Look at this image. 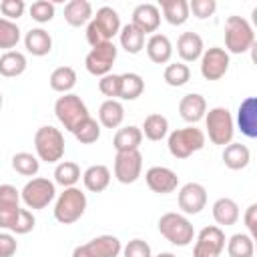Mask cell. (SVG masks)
<instances>
[{
  "instance_id": "cell-46",
  "label": "cell",
  "mask_w": 257,
  "mask_h": 257,
  "mask_svg": "<svg viewBox=\"0 0 257 257\" xmlns=\"http://www.w3.org/2000/svg\"><path fill=\"white\" fill-rule=\"evenodd\" d=\"M217 10V2L215 0H191L189 2V12H193V16L197 18H209L213 16Z\"/></svg>"
},
{
  "instance_id": "cell-9",
  "label": "cell",
  "mask_w": 257,
  "mask_h": 257,
  "mask_svg": "<svg viewBox=\"0 0 257 257\" xmlns=\"http://www.w3.org/2000/svg\"><path fill=\"white\" fill-rule=\"evenodd\" d=\"M54 114L58 118V122L66 128V131H74L84 118H88V108L86 104L82 102V98L74 92H68V94H62L56 98L54 102Z\"/></svg>"
},
{
  "instance_id": "cell-32",
  "label": "cell",
  "mask_w": 257,
  "mask_h": 257,
  "mask_svg": "<svg viewBox=\"0 0 257 257\" xmlns=\"http://www.w3.org/2000/svg\"><path fill=\"white\" fill-rule=\"evenodd\" d=\"M141 133L149 141H163L169 135V120H167V116H163L161 112L147 114L145 120H143Z\"/></svg>"
},
{
  "instance_id": "cell-6",
  "label": "cell",
  "mask_w": 257,
  "mask_h": 257,
  "mask_svg": "<svg viewBox=\"0 0 257 257\" xmlns=\"http://www.w3.org/2000/svg\"><path fill=\"white\" fill-rule=\"evenodd\" d=\"M205 128H207L209 141L213 145L225 147V145L233 143L235 122H233V116H231L229 108H225V106L209 108V112H205Z\"/></svg>"
},
{
  "instance_id": "cell-10",
  "label": "cell",
  "mask_w": 257,
  "mask_h": 257,
  "mask_svg": "<svg viewBox=\"0 0 257 257\" xmlns=\"http://www.w3.org/2000/svg\"><path fill=\"white\" fill-rule=\"evenodd\" d=\"M54 195H56V189H54L52 181H48L44 177H34L22 187L20 201L28 209H44L52 203Z\"/></svg>"
},
{
  "instance_id": "cell-25",
  "label": "cell",
  "mask_w": 257,
  "mask_h": 257,
  "mask_svg": "<svg viewBox=\"0 0 257 257\" xmlns=\"http://www.w3.org/2000/svg\"><path fill=\"white\" fill-rule=\"evenodd\" d=\"M24 46L32 56H46L52 50V36L44 28H30L24 36Z\"/></svg>"
},
{
  "instance_id": "cell-8",
  "label": "cell",
  "mask_w": 257,
  "mask_h": 257,
  "mask_svg": "<svg viewBox=\"0 0 257 257\" xmlns=\"http://www.w3.org/2000/svg\"><path fill=\"white\" fill-rule=\"evenodd\" d=\"M157 225H159V233L169 243H173L177 247H187L195 239V229H193L191 221L181 213H173V211L165 213V215H161Z\"/></svg>"
},
{
  "instance_id": "cell-28",
  "label": "cell",
  "mask_w": 257,
  "mask_h": 257,
  "mask_svg": "<svg viewBox=\"0 0 257 257\" xmlns=\"http://www.w3.org/2000/svg\"><path fill=\"white\" fill-rule=\"evenodd\" d=\"M251 161V151L247 145H241V143H229L225 145L223 149V163L227 169L231 171H241L249 165Z\"/></svg>"
},
{
  "instance_id": "cell-49",
  "label": "cell",
  "mask_w": 257,
  "mask_h": 257,
  "mask_svg": "<svg viewBox=\"0 0 257 257\" xmlns=\"http://www.w3.org/2000/svg\"><path fill=\"white\" fill-rule=\"evenodd\" d=\"M157 257H177L175 253H171V251H163V253H159Z\"/></svg>"
},
{
  "instance_id": "cell-48",
  "label": "cell",
  "mask_w": 257,
  "mask_h": 257,
  "mask_svg": "<svg viewBox=\"0 0 257 257\" xmlns=\"http://www.w3.org/2000/svg\"><path fill=\"white\" fill-rule=\"evenodd\" d=\"M243 221H245V227L249 231V235L255 239L257 237V203H251L243 215Z\"/></svg>"
},
{
  "instance_id": "cell-7",
  "label": "cell",
  "mask_w": 257,
  "mask_h": 257,
  "mask_svg": "<svg viewBox=\"0 0 257 257\" xmlns=\"http://www.w3.org/2000/svg\"><path fill=\"white\" fill-rule=\"evenodd\" d=\"M86 211V195L78 187L64 189L54 203V219L62 225L76 223Z\"/></svg>"
},
{
  "instance_id": "cell-35",
  "label": "cell",
  "mask_w": 257,
  "mask_h": 257,
  "mask_svg": "<svg viewBox=\"0 0 257 257\" xmlns=\"http://www.w3.org/2000/svg\"><path fill=\"white\" fill-rule=\"evenodd\" d=\"M118 38H120V46L128 52V54H139L143 48H145V34L135 28L131 22L126 26H120V32H118Z\"/></svg>"
},
{
  "instance_id": "cell-20",
  "label": "cell",
  "mask_w": 257,
  "mask_h": 257,
  "mask_svg": "<svg viewBox=\"0 0 257 257\" xmlns=\"http://www.w3.org/2000/svg\"><path fill=\"white\" fill-rule=\"evenodd\" d=\"M205 112H207V100L199 92H189L179 100V114L189 124H195L201 118H205Z\"/></svg>"
},
{
  "instance_id": "cell-24",
  "label": "cell",
  "mask_w": 257,
  "mask_h": 257,
  "mask_svg": "<svg viewBox=\"0 0 257 257\" xmlns=\"http://www.w3.org/2000/svg\"><path fill=\"white\" fill-rule=\"evenodd\" d=\"M124 120V106L116 98H106L98 108V124L104 128H118Z\"/></svg>"
},
{
  "instance_id": "cell-30",
  "label": "cell",
  "mask_w": 257,
  "mask_h": 257,
  "mask_svg": "<svg viewBox=\"0 0 257 257\" xmlns=\"http://www.w3.org/2000/svg\"><path fill=\"white\" fill-rule=\"evenodd\" d=\"M159 10L163 12L165 20L173 26H181L189 20V2L187 0H161Z\"/></svg>"
},
{
  "instance_id": "cell-44",
  "label": "cell",
  "mask_w": 257,
  "mask_h": 257,
  "mask_svg": "<svg viewBox=\"0 0 257 257\" xmlns=\"http://www.w3.org/2000/svg\"><path fill=\"white\" fill-rule=\"evenodd\" d=\"M26 10V4L24 0H2L0 2V12H2V18L6 20H18Z\"/></svg>"
},
{
  "instance_id": "cell-11",
  "label": "cell",
  "mask_w": 257,
  "mask_h": 257,
  "mask_svg": "<svg viewBox=\"0 0 257 257\" xmlns=\"http://www.w3.org/2000/svg\"><path fill=\"white\" fill-rule=\"evenodd\" d=\"M118 48L114 42H102L90 48V52L84 58V66L92 76H104L112 70V64L116 60Z\"/></svg>"
},
{
  "instance_id": "cell-13",
  "label": "cell",
  "mask_w": 257,
  "mask_h": 257,
  "mask_svg": "<svg viewBox=\"0 0 257 257\" xmlns=\"http://www.w3.org/2000/svg\"><path fill=\"white\" fill-rule=\"evenodd\" d=\"M122 245L114 235H98L78 247H74L72 257H118Z\"/></svg>"
},
{
  "instance_id": "cell-29",
  "label": "cell",
  "mask_w": 257,
  "mask_h": 257,
  "mask_svg": "<svg viewBox=\"0 0 257 257\" xmlns=\"http://www.w3.org/2000/svg\"><path fill=\"white\" fill-rule=\"evenodd\" d=\"M82 183L90 193H100L110 183V169L106 165H90L82 173Z\"/></svg>"
},
{
  "instance_id": "cell-37",
  "label": "cell",
  "mask_w": 257,
  "mask_h": 257,
  "mask_svg": "<svg viewBox=\"0 0 257 257\" xmlns=\"http://www.w3.org/2000/svg\"><path fill=\"white\" fill-rule=\"evenodd\" d=\"M227 253H229V257H253V253H255L253 237L247 233L231 235L227 241Z\"/></svg>"
},
{
  "instance_id": "cell-14",
  "label": "cell",
  "mask_w": 257,
  "mask_h": 257,
  "mask_svg": "<svg viewBox=\"0 0 257 257\" xmlns=\"http://www.w3.org/2000/svg\"><path fill=\"white\" fill-rule=\"evenodd\" d=\"M229 70V52L221 46H211L201 54V74L205 80H219Z\"/></svg>"
},
{
  "instance_id": "cell-19",
  "label": "cell",
  "mask_w": 257,
  "mask_h": 257,
  "mask_svg": "<svg viewBox=\"0 0 257 257\" xmlns=\"http://www.w3.org/2000/svg\"><path fill=\"white\" fill-rule=\"evenodd\" d=\"M237 126L247 139L257 137V98L247 96L237 108Z\"/></svg>"
},
{
  "instance_id": "cell-43",
  "label": "cell",
  "mask_w": 257,
  "mask_h": 257,
  "mask_svg": "<svg viewBox=\"0 0 257 257\" xmlns=\"http://www.w3.org/2000/svg\"><path fill=\"white\" fill-rule=\"evenodd\" d=\"M98 90H100L104 96H108V98H116V100H118L120 74H112V72H108V74L100 76V80H98Z\"/></svg>"
},
{
  "instance_id": "cell-27",
  "label": "cell",
  "mask_w": 257,
  "mask_h": 257,
  "mask_svg": "<svg viewBox=\"0 0 257 257\" xmlns=\"http://www.w3.org/2000/svg\"><path fill=\"white\" fill-rule=\"evenodd\" d=\"M90 18H92V4L88 0H70V2H66L64 20L70 26H74V28L84 26V24L90 22Z\"/></svg>"
},
{
  "instance_id": "cell-45",
  "label": "cell",
  "mask_w": 257,
  "mask_h": 257,
  "mask_svg": "<svg viewBox=\"0 0 257 257\" xmlns=\"http://www.w3.org/2000/svg\"><path fill=\"white\" fill-rule=\"evenodd\" d=\"M122 257H153V251L147 241L133 239L122 247Z\"/></svg>"
},
{
  "instance_id": "cell-50",
  "label": "cell",
  "mask_w": 257,
  "mask_h": 257,
  "mask_svg": "<svg viewBox=\"0 0 257 257\" xmlns=\"http://www.w3.org/2000/svg\"><path fill=\"white\" fill-rule=\"evenodd\" d=\"M2 102H4V96H2V92H0V108H2Z\"/></svg>"
},
{
  "instance_id": "cell-26",
  "label": "cell",
  "mask_w": 257,
  "mask_h": 257,
  "mask_svg": "<svg viewBox=\"0 0 257 257\" xmlns=\"http://www.w3.org/2000/svg\"><path fill=\"white\" fill-rule=\"evenodd\" d=\"M143 143V133L139 126L135 124H126L122 128H118L114 133V139H112V147L116 153H124V151H139Z\"/></svg>"
},
{
  "instance_id": "cell-33",
  "label": "cell",
  "mask_w": 257,
  "mask_h": 257,
  "mask_svg": "<svg viewBox=\"0 0 257 257\" xmlns=\"http://www.w3.org/2000/svg\"><path fill=\"white\" fill-rule=\"evenodd\" d=\"M26 56L18 50H8L0 56V74L6 78H16L26 70Z\"/></svg>"
},
{
  "instance_id": "cell-42",
  "label": "cell",
  "mask_w": 257,
  "mask_h": 257,
  "mask_svg": "<svg viewBox=\"0 0 257 257\" xmlns=\"http://www.w3.org/2000/svg\"><path fill=\"white\" fill-rule=\"evenodd\" d=\"M28 12H30L34 22L44 24V22H50L54 18V4L48 2V0H36V2L30 4Z\"/></svg>"
},
{
  "instance_id": "cell-4",
  "label": "cell",
  "mask_w": 257,
  "mask_h": 257,
  "mask_svg": "<svg viewBox=\"0 0 257 257\" xmlns=\"http://www.w3.org/2000/svg\"><path fill=\"white\" fill-rule=\"evenodd\" d=\"M255 46V32L243 16H229L225 22V50L243 54Z\"/></svg>"
},
{
  "instance_id": "cell-5",
  "label": "cell",
  "mask_w": 257,
  "mask_h": 257,
  "mask_svg": "<svg viewBox=\"0 0 257 257\" xmlns=\"http://www.w3.org/2000/svg\"><path fill=\"white\" fill-rule=\"evenodd\" d=\"M34 151L38 161L44 163H60L64 157V135L56 126H40L34 133Z\"/></svg>"
},
{
  "instance_id": "cell-39",
  "label": "cell",
  "mask_w": 257,
  "mask_h": 257,
  "mask_svg": "<svg viewBox=\"0 0 257 257\" xmlns=\"http://www.w3.org/2000/svg\"><path fill=\"white\" fill-rule=\"evenodd\" d=\"M163 78L169 86H183L191 78V68L185 62H171V64L165 66Z\"/></svg>"
},
{
  "instance_id": "cell-36",
  "label": "cell",
  "mask_w": 257,
  "mask_h": 257,
  "mask_svg": "<svg viewBox=\"0 0 257 257\" xmlns=\"http://www.w3.org/2000/svg\"><path fill=\"white\" fill-rule=\"evenodd\" d=\"M80 179V167L74 161H60L54 169V183L68 189V187H76Z\"/></svg>"
},
{
  "instance_id": "cell-12",
  "label": "cell",
  "mask_w": 257,
  "mask_h": 257,
  "mask_svg": "<svg viewBox=\"0 0 257 257\" xmlns=\"http://www.w3.org/2000/svg\"><path fill=\"white\" fill-rule=\"evenodd\" d=\"M225 249V233L217 225L203 227L195 239L193 257H221Z\"/></svg>"
},
{
  "instance_id": "cell-18",
  "label": "cell",
  "mask_w": 257,
  "mask_h": 257,
  "mask_svg": "<svg viewBox=\"0 0 257 257\" xmlns=\"http://www.w3.org/2000/svg\"><path fill=\"white\" fill-rule=\"evenodd\" d=\"M131 24L135 28H139L143 34H153L157 32L159 24H161V10L157 4H151V2H145V4H139L135 10H133V18H131Z\"/></svg>"
},
{
  "instance_id": "cell-23",
  "label": "cell",
  "mask_w": 257,
  "mask_h": 257,
  "mask_svg": "<svg viewBox=\"0 0 257 257\" xmlns=\"http://www.w3.org/2000/svg\"><path fill=\"white\" fill-rule=\"evenodd\" d=\"M213 219L217 227H229L239 221V205L231 197H221L213 203Z\"/></svg>"
},
{
  "instance_id": "cell-34",
  "label": "cell",
  "mask_w": 257,
  "mask_h": 257,
  "mask_svg": "<svg viewBox=\"0 0 257 257\" xmlns=\"http://www.w3.org/2000/svg\"><path fill=\"white\" fill-rule=\"evenodd\" d=\"M145 90V80L137 72H122L120 74V90L118 98L122 100H137Z\"/></svg>"
},
{
  "instance_id": "cell-15",
  "label": "cell",
  "mask_w": 257,
  "mask_h": 257,
  "mask_svg": "<svg viewBox=\"0 0 257 257\" xmlns=\"http://www.w3.org/2000/svg\"><path fill=\"white\" fill-rule=\"evenodd\" d=\"M143 173V155L141 151H124L114 157V177L122 185L135 183Z\"/></svg>"
},
{
  "instance_id": "cell-3",
  "label": "cell",
  "mask_w": 257,
  "mask_h": 257,
  "mask_svg": "<svg viewBox=\"0 0 257 257\" xmlns=\"http://www.w3.org/2000/svg\"><path fill=\"white\" fill-rule=\"evenodd\" d=\"M167 147L175 159H189L193 153L205 147V133L195 124L175 128L167 139Z\"/></svg>"
},
{
  "instance_id": "cell-1",
  "label": "cell",
  "mask_w": 257,
  "mask_h": 257,
  "mask_svg": "<svg viewBox=\"0 0 257 257\" xmlns=\"http://www.w3.org/2000/svg\"><path fill=\"white\" fill-rule=\"evenodd\" d=\"M34 215L20 207V191L14 185H0V229L26 235L34 229Z\"/></svg>"
},
{
  "instance_id": "cell-16",
  "label": "cell",
  "mask_w": 257,
  "mask_h": 257,
  "mask_svg": "<svg viewBox=\"0 0 257 257\" xmlns=\"http://www.w3.org/2000/svg\"><path fill=\"white\" fill-rule=\"evenodd\" d=\"M177 203L185 215H197L207 205V189L201 183H185L179 189Z\"/></svg>"
},
{
  "instance_id": "cell-38",
  "label": "cell",
  "mask_w": 257,
  "mask_h": 257,
  "mask_svg": "<svg viewBox=\"0 0 257 257\" xmlns=\"http://www.w3.org/2000/svg\"><path fill=\"white\" fill-rule=\"evenodd\" d=\"M12 169L22 177H34L40 169V161L36 155L22 151V153H16L12 157Z\"/></svg>"
},
{
  "instance_id": "cell-22",
  "label": "cell",
  "mask_w": 257,
  "mask_h": 257,
  "mask_svg": "<svg viewBox=\"0 0 257 257\" xmlns=\"http://www.w3.org/2000/svg\"><path fill=\"white\" fill-rule=\"evenodd\" d=\"M145 50H147V56L155 64H167L173 56V44H171L169 36L159 34V32L151 34V38L145 44Z\"/></svg>"
},
{
  "instance_id": "cell-2",
  "label": "cell",
  "mask_w": 257,
  "mask_h": 257,
  "mask_svg": "<svg viewBox=\"0 0 257 257\" xmlns=\"http://www.w3.org/2000/svg\"><path fill=\"white\" fill-rule=\"evenodd\" d=\"M120 32V16L112 6H100L96 14L86 24V42L90 46L112 42V38Z\"/></svg>"
},
{
  "instance_id": "cell-41",
  "label": "cell",
  "mask_w": 257,
  "mask_h": 257,
  "mask_svg": "<svg viewBox=\"0 0 257 257\" xmlns=\"http://www.w3.org/2000/svg\"><path fill=\"white\" fill-rule=\"evenodd\" d=\"M18 42H20V28H18V24L0 16V48L8 52Z\"/></svg>"
},
{
  "instance_id": "cell-21",
  "label": "cell",
  "mask_w": 257,
  "mask_h": 257,
  "mask_svg": "<svg viewBox=\"0 0 257 257\" xmlns=\"http://www.w3.org/2000/svg\"><path fill=\"white\" fill-rule=\"evenodd\" d=\"M205 46L203 38L197 32H183L177 40V54L181 56L183 62H195L201 58Z\"/></svg>"
},
{
  "instance_id": "cell-40",
  "label": "cell",
  "mask_w": 257,
  "mask_h": 257,
  "mask_svg": "<svg viewBox=\"0 0 257 257\" xmlns=\"http://www.w3.org/2000/svg\"><path fill=\"white\" fill-rule=\"evenodd\" d=\"M72 135L76 137L78 143H82V145H92V143H96V141L100 139V124H98L92 116H88V118H84V120L72 131Z\"/></svg>"
},
{
  "instance_id": "cell-31",
  "label": "cell",
  "mask_w": 257,
  "mask_h": 257,
  "mask_svg": "<svg viewBox=\"0 0 257 257\" xmlns=\"http://www.w3.org/2000/svg\"><path fill=\"white\" fill-rule=\"evenodd\" d=\"M48 84H50V88L54 92L68 94L76 84V70L72 66H58V68H54L50 72Z\"/></svg>"
},
{
  "instance_id": "cell-17",
  "label": "cell",
  "mask_w": 257,
  "mask_h": 257,
  "mask_svg": "<svg viewBox=\"0 0 257 257\" xmlns=\"http://www.w3.org/2000/svg\"><path fill=\"white\" fill-rule=\"evenodd\" d=\"M145 181H147V187L159 195L173 193L179 187V177L169 167H151L145 173Z\"/></svg>"
},
{
  "instance_id": "cell-47",
  "label": "cell",
  "mask_w": 257,
  "mask_h": 257,
  "mask_svg": "<svg viewBox=\"0 0 257 257\" xmlns=\"http://www.w3.org/2000/svg\"><path fill=\"white\" fill-rule=\"evenodd\" d=\"M18 249L16 237L12 233H0V257H12Z\"/></svg>"
}]
</instances>
